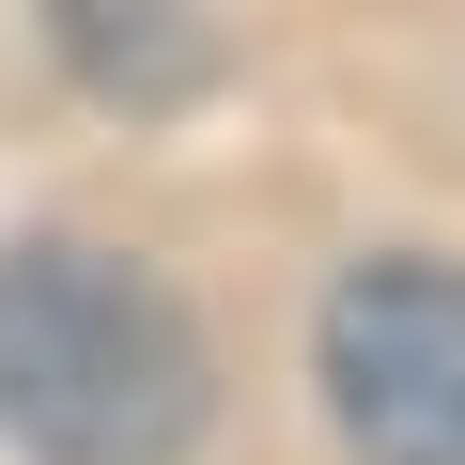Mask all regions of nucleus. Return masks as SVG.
I'll use <instances>...</instances> for the list:
<instances>
[{"instance_id": "nucleus-1", "label": "nucleus", "mask_w": 465, "mask_h": 465, "mask_svg": "<svg viewBox=\"0 0 465 465\" xmlns=\"http://www.w3.org/2000/svg\"><path fill=\"white\" fill-rule=\"evenodd\" d=\"M202 326L171 280L78 249V232H16L0 249V434L32 465H186L202 450Z\"/></svg>"}, {"instance_id": "nucleus-2", "label": "nucleus", "mask_w": 465, "mask_h": 465, "mask_svg": "<svg viewBox=\"0 0 465 465\" xmlns=\"http://www.w3.org/2000/svg\"><path fill=\"white\" fill-rule=\"evenodd\" d=\"M326 419L357 465H465V280L372 249L326 295Z\"/></svg>"}, {"instance_id": "nucleus-3", "label": "nucleus", "mask_w": 465, "mask_h": 465, "mask_svg": "<svg viewBox=\"0 0 465 465\" xmlns=\"http://www.w3.org/2000/svg\"><path fill=\"white\" fill-rule=\"evenodd\" d=\"M47 32H63L78 94H109V109H186L217 78V16L202 0H47Z\"/></svg>"}]
</instances>
